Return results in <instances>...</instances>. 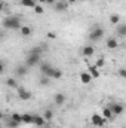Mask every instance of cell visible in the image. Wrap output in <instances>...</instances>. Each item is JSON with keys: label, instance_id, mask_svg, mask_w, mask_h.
Listing matches in <instances>:
<instances>
[{"label": "cell", "instance_id": "e0dca14e", "mask_svg": "<svg viewBox=\"0 0 126 128\" xmlns=\"http://www.w3.org/2000/svg\"><path fill=\"white\" fill-rule=\"evenodd\" d=\"M101 115H102V116H104V118H105L107 121H110V119H111V118L114 116V113H113V110H111V107H110V106L104 107V109H102V113H101Z\"/></svg>", "mask_w": 126, "mask_h": 128}, {"label": "cell", "instance_id": "277c9868", "mask_svg": "<svg viewBox=\"0 0 126 128\" xmlns=\"http://www.w3.org/2000/svg\"><path fill=\"white\" fill-rule=\"evenodd\" d=\"M91 122H92V125L96 128H101L105 125V122H107V119L102 116V115H98V113H95L92 115V118H91Z\"/></svg>", "mask_w": 126, "mask_h": 128}, {"label": "cell", "instance_id": "44dd1931", "mask_svg": "<svg viewBox=\"0 0 126 128\" xmlns=\"http://www.w3.org/2000/svg\"><path fill=\"white\" fill-rule=\"evenodd\" d=\"M6 85H7L9 88H15V90L19 88V86H18V82H16L15 78H7V79H6Z\"/></svg>", "mask_w": 126, "mask_h": 128}, {"label": "cell", "instance_id": "ac0fdd59", "mask_svg": "<svg viewBox=\"0 0 126 128\" xmlns=\"http://www.w3.org/2000/svg\"><path fill=\"white\" fill-rule=\"evenodd\" d=\"M19 33H21V36H22V37H28V36H31L33 28L30 27V26H22V27H21V30H19Z\"/></svg>", "mask_w": 126, "mask_h": 128}, {"label": "cell", "instance_id": "d4e9b609", "mask_svg": "<svg viewBox=\"0 0 126 128\" xmlns=\"http://www.w3.org/2000/svg\"><path fill=\"white\" fill-rule=\"evenodd\" d=\"M10 119L15 121V122H18V124H22V115H19V113H16V112L10 115Z\"/></svg>", "mask_w": 126, "mask_h": 128}, {"label": "cell", "instance_id": "9a60e30c", "mask_svg": "<svg viewBox=\"0 0 126 128\" xmlns=\"http://www.w3.org/2000/svg\"><path fill=\"white\" fill-rule=\"evenodd\" d=\"M54 101H55L57 106H64L65 101H67V97L64 96L63 92H58V94H55V97H54Z\"/></svg>", "mask_w": 126, "mask_h": 128}, {"label": "cell", "instance_id": "8992f818", "mask_svg": "<svg viewBox=\"0 0 126 128\" xmlns=\"http://www.w3.org/2000/svg\"><path fill=\"white\" fill-rule=\"evenodd\" d=\"M16 92H18V97H19L21 100H24V101H28V100H31V92H30L28 90L22 88V86H19V88L16 90Z\"/></svg>", "mask_w": 126, "mask_h": 128}, {"label": "cell", "instance_id": "d6986e66", "mask_svg": "<svg viewBox=\"0 0 126 128\" xmlns=\"http://www.w3.org/2000/svg\"><path fill=\"white\" fill-rule=\"evenodd\" d=\"M33 122H34V115H30V113H24L22 115V124L30 125Z\"/></svg>", "mask_w": 126, "mask_h": 128}, {"label": "cell", "instance_id": "f546056e", "mask_svg": "<svg viewBox=\"0 0 126 128\" xmlns=\"http://www.w3.org/2000/svg\"><path fill=\"white\" fill-rule=\"evenodd\" d=\"M117 76L126 80V68H119V70H117Z\"/></svg>", "mask_w": 126, "mask_h": 128}, {"label": "cell", "instance_id": "cb8c5ba5", "mask_svg": "<svg viewBox=\"0 0 126 128\" xmlns=\"http://www.w3.org/2000/svg\"><path fill=\"white\" fill-rule=\"evenodd\" d=\"M110 22H111L113 26H119V22H120V16H119L117 14L110 15Z\"/></svg>", "mask_w": 126, "mask_h": 128}, {"label": "cell", "instance_id": "836d02e7", "mask_svg": "<svg viewBox=\"0 0 126 128\" xmlns=\"http://www.w3.org/2000/svg\"><path fill=\"white\" fill-rule=\"evenodd\" d=\"M65 2H67V3H68V4H74V3H76V2H77V0H65Z\"/></svg>", "mask_w": 126, "mask_h": 128}, {"label": "cell", "instance_id": "4316f807", "mask_svg": "<svg viewBox=\"0 0 126 128\" xmlns=\"http://www.w3.org/2000/svg\"><path fill=\"white\" fill-rule=\"evenodd\" d=\"M33 10H34V14H37V15H43V12H45L43 6H42V4H39V3L36 4V8H34Z\"/></svg>", "mask_w": 126, "mask_h": 128}, {"label": "cell", "instance_id": "1f68e13d", "mask_svg": "<svg viewBox=\"0 0 126 128\" xmlns=\"http://www.w3.org/2000/svg\"><path fill=\"white\" fill-rule=\"evenodd\" d=\"M0 73H1V74L4 73V63H3V61L0 63Z\"/></svg>", "mask_w": 126, "mask_h": 128}, {"label": "cell", "instance_id": "ba28073f", "mask_svg": "<svg viewBox=\"0 0 126 128\" xmlns=\"http://www.w3.org/2000/svg\"><path fill=\"white\" fill-rule=\"evenodd\" d=\"M105 46H107V49H117L119 48V40L116 37H108L105 40Z\"/></svg>", "mask_w": 126, "mask_h": 128}, {"label": "cell", "instance_id": "5b68a950", "mask_svg": "<svg viewBox=\"0 0 126 128\" xmlns=\"http://www.w3.org/2000/svg\"><path fill=\"white\" fill-rule=\"evenodd\" d=\"M28 66L24 63V64H18L16 67H15V76H18V78H24L27 73H28Z\"/></svg>", "mask_w": 126, "mask_h": 128}, {"label": "cell", "instance_id": "2e32d148", "mask_svg": "<svg viewBox=\"0 0 126 128\" xmlns=\"http://www.w3.org/2000/svg\"><path fill=\"white\" fill-rule=\"evenodd\" d=\"M88 72L92 74V78H94V79H98V78L101 76V72H99V68H98L95 64H92V66H89V67H88Z\"/></svg>", "mask_w": 126, "mask_h": 128}, {"label": "cell", "instance_id": "4fadbf2b", "mask_svg": "<svg viewBox=\"0 0 126 128\" xmlns=\"http://www.w3.org/2000/svg\"><path fill=\"white\" fill-rule=\"evenodd\" d=\"M68 3L65 2V0H63V2H57L55 4H54V9L57 10V12H64V10H67L68 9Z\"/></svg>", "mask_w": 126, "mask_h": 128}, {"label": "cell", "instance_id": "3957f363", "mask_svg": "<svg viewBox=\"0 0 126 128\" xmlns=\"http://www.w3.org/2000/svg\"><path fill=\"white\" fill-rule=\"evenodd\" d=\"M42 55H34V54H27V58H25V64L28 67H34V66H40L42 60H40Z\"/></svg>", "mask_w": 126, "mask_h": 128}, {"label": "cell", "instance_id": "f1b7e54d", "mask_svg": "<svg viewBox=\"0 0 126 128\" xmlns=\"http://www.w3.org/2000/svg\"><path fill=\"white\" fill-rule=\"evenodd\" d=\"M95 66H96V67H98V68H102V67H104V66H105V60H104V58H102V57H101V58H98V60H96V61H95Z\"/></svg>", "mask_w": 126, "mask_h": 128}, {"label": "cell", "instance_id": "8fae6325", "mask_svg": "<svg viewBox=\"0 0 126 128\" xmlns=\"http://www.w3.org/2000/svg\"><path fill=\"white\" fill-rule=\"evenodd\" d=\"M82 55L83 57H92V55H95V46H92V45L83 46L82 48Z\"/></svg>", "mask_w": 126, "mask_h": 128}, {"label": "cell", "instance_id": "5bb4252c", "mask_svg": "<svg viewBox=\"0 0 126 128\" xmlns=\"http://www.w3.org/2000/svg\"><path fill=\"white\" fill-rule=\"evenodd\" d=\"M39 68H40V72H42V74H48L52 68H54V66L51 63H48V61H45V63H40L39 66Z\"/></svg>", "mask_w": 126, "mask_h": 128}, {"label": "cell", "instance_id": "4dcf8cb0", "mask_svg": "<svg viewBox=\"0 0 126 128\" xmlns=\"http://www.w3.org/2000/svg\"><path fill=\"white\" fill-rule=\"evenodd\" d=\"M19 125H21V124H18V122H15V121L9 119V124H7V127H9V128H18Z\"/></svg>", "mask_w": 126, "mask_h": 128}, {"label": "cell", "instance_id": "d6a6232c", "mask_svg": "<svg viewBox=\"0 0 126 128\" xmlns=\"http://www.w3.org/2000/svg\"><path fill=\"white\" fill-rule=\"evenodd\" d=\"M57 2H58V0H48V2H46V4H55Z\"/></svg>", "mask_w": 126, "mask_h": 128}, {"label": "cell", "instance_id": "ffe728a7", "mask_svg": "<svg viewBox=\"0 0 126 128\" xmlns=\"http://www.w3.org/2000/svg\"><path fill=\"white\" fill-rule=\"evenodd\" d=\"M51 80H52V79H51L49 76H46V74H42V76H40V79H39V84H40L42 86H48V85L51 84Z\"/></svg>", "mask_w": 126, "mask_h": 128}, {"label": "cell", "instance_id": "e575fe53", "mask_svg": "<svg viewBox=\"0 0 126 128\" xmlns=\"http://www.w3.org/2000/svg\"><path fill=\"white\" fill-rule=\"evenodd\" d=\"M39 2H40V3H46L48 0H39Z\"/></svg>", "mask_w": 126, "mask_h": 128}, {"label": "cell", "instance_id": "484cf974", "mask_svg": "<svg viewBox=\"0 0 126 128\" xmlns=\"http://www.w3.org/2000/svg\"><path fill=\"white\" fill-rule=\"evenodd\" d=\"M43 118L49 122V121H52V118H54V112L52 110H45L43 112Z\"/></svg>", "mask_w": 126, "mask_h": 128}, {"label": "cell", "instance_id": "603a6c76", "mask_svg": "<svg viewBox=\"0 0 126 128\" xmlns=\"http://www.w3.org/2000/svg\"><path fill=\"white\" fill-rule=\"evenodd\" d=\"M43 52V46H34L28 51V54H34V55H42Z\"/></svg>", "mask_w": 126, "mask_h": 128}, {"label": "cell", "instance_id": "7c38bea8", "mask_svg": "<svg viewBox=\"0 0 126 128\" xmlns=\"http://www.w3.org/2000/svg\"><path fill=\"white\" fill-rule=\"evenodd\" d=\"M46 76H49L51 79H55V80H57V79H61V78H63V70H60V68H55V67H54V68L46 74Z\"/></svg>", "mask_w": 126, "mask_h": 128}, {"label": "cell", "instance_id": "52a82bcc", "mask_svg": "<svg viewBox=\"0 0 126 128\" xmlns=\"http://www.w3.org/2000/svg\"><path fill=\"white\" fill-rule=\"evenodd\" d=\"M33 124L39 128H45V125L48 124V121L43 118V115H34V122Z\"/></svg>", "mask_w": 126, "mask_h": 128}, {"label": "cell", "instance_id": "7a4b0ae2", "mask_svg": "<svg viewBox=\"0 0 126 128\" xmlns=\"http://www.w3.org/2000/svg\"><path fill=\"white\" fill-rule=\"evenodd\" d=\"M104 37V28L102 27H94L89 33V40L91 42H98Z\"/></svg>", "mask_w": 126, "mask_h": 128}, {"label": "cell", "instance_id": "7402d4cb", "mask_svg": "<svg viewBox=\"0 0 126 128\" xmlns=\"http://www.w3.org/2000/svg\"><path fill=\"white\" fill-rule=\"evenodd\" d=\"M21 4L24 8H31V9H34L36 4H37V0H21Z\"/></svg>", "mask_w": 126, "mask_h": 128}, {"label": "cell", "instance_id": "6da1fadb", "mask_svg": "<svg viewBox=\"0 0 126 128\" xmlns=\"http://www.w3.org/2000/svg\"><path fill=\"white\" fill-rule=\"evenodd\" d=\"M1 24H3V27L7 28V30H18V32H19L21 27H22V24H21V18H19L18 15H10V16L3 18Z\"/></svg>", "mask_w": 126, "mask_h": 128}, {"label": "cell", "instance_id": "d590c367", "mask_svg": "<svg viewBox=\"0 0 126 128\" xmlns=\"http://www.w3.org/2000/svg\"><path fill=\"white\" fill-rule=\"evenodd\" d=\"M86 2H96V0H86Z\"/></svg>", "mask_w": 126, "mask_h": 128}, {"label": "cell", "instance_id": "83f0119b", "mask_svg": "<svg viewBox=\"0 0 126 128\" xmlns=\"http://www.w3.org/2000/svg\"><path fill=\"white\" fill-rule=\"evenodd\" d=\"M117 34L119 36H126V24H122L117 27Z\"/></svg>", "mask_w": 126, "mask_h": 128}, {"label": "cell", "instance_id": "9c48e42d", "mask_svg": "<svg viewBox=\"0 0 126 128\" xmlns=\"http://www.w3.org/2000/svg\"><path fill=\"white\" fill-rule=\"evenodd\" d=\"M92 74L89 73V72H82L80 73V82L83 84V85H89L91 82H92Z\"/></svg>", "mask_w": 126, "mask_h": 128}, {"label": "cell", "instance_id": "30bf717a", "mask_svg": "<svg viewBox=\"0 0 126 128\" xmlns=\"http://www.w3.org/2000/svg\"><path fill=\"white\" fill-rule=\"evenodd\" d=\"M110 107H111L114 116H116V115H122V113L125 112V106L120 104V103H113V104H110Z\"/></svg>", "mask_w": 126, "mask_h": 128}, {"label": "cell", "instance_id": "8d00e7d4", "mask_svg": "<svg viewBox=\"0 0 126 128\" xmlns=\"http://www.w3.org/2000/svg\"><path fill=\"white\" fill-rule=\"evenodd\" d=\"M3 128H9V127H3Z\"/></svg>", "mask_w": 126, "mask_h": 128}]
</instances>
